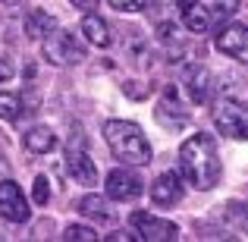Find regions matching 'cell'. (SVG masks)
Segmentation results:
<instances>
[{
  "mask_svg": "<svg viewBox=\"0 0 248 242\" xmlns=\"http://www.w3.org/2000/svg\"><path fill=\"white\" fill-rule=\"evenodd\" d=\"M44 60L54 63V66H73V63H82L85 60V48L79 41H76V35H69V32H47L44 35V48H41Z\"/></svg>",
  "mask_w": 248,
  "mask_h": 242,
  "instance_id": "3957f363",
  "label": "cell"
},
{
  "mask_svg": "<svg viewBox=\"0 0 248 242\" xmlns=\"http://www.w3.org/2000/svg\"><path fill=\"white\" fill-rule=\"evenodd\" d=\"M151 198H154V205H176V201L182 198V182H179V173H173V170H167V173H160L157 179H154V186H151Z\"/></svg>",
  "mask_w": 248,
  "mask_h": 242,
  "instance_id": "30bf717a",
  "label": "cell"
},
{
  "mask_svg": "<svg viewBox=\"0 0 248 242\" xmlns=\"http://www.w3.org/2000/svg\"><path fill=\"white\" fill-rule=\"evenodd\" d=\"M54 29H57V19L50 16V13H44V10H31L29 16H25V35L29 38H44Z\"/></svg>",
  "mask_w": 248,
  "mask_h": 242,
  "instance_id": "5bb4252c",
  "label": "cell"
},
{
  "mask_svg": "<svg viewBox=\"0 0 248 242\" xmlns=\"http://www.w3.org/2000/svg\"><path fill=\"white\" fill-rule=\"evenodd\" d=\"M22 142H25V148H29L31 154H47V151H54V148H57V135L50 132L47 126H35V129H29Z\"/></svg>",
  "mask_w": 248,
  "mask_h": 242,
  "instance_id": "4fadbf2b",
  "label": "cell"
},
{
  "mask_svg": "<svg viewBox=\"0 0 248 242\" xmlns=\"http://www.w3.org/2000/svg\"><path fill=\"white\" fill-rule=\"evenodd\" d=\"M63 239H73V242H85V239H97V233L91 226H66V236Z\"/></svg>",
  "mask_w": 248,
  "mask_h": 242,
  "instance_id": "ac0fdd59",
  "label": "cell"
},
{
  "mask_svg": "<svg viewBox=\"0 0 248 242\" xmlns=\"http://www.w3.org/2000/svg\"><path fill=\"white\" fill-rule=\"evenodd\" d=\"M129 224L139 230V239H148V242H167V239H176L179 236V226L170 224V220H160L154 214H145V211H135L129 217Z\"/></svg>",
  "mask_w": 248,
  "mask_h": 242,
  "instance_id": "8992f818",
  "label": "cell"
},
{
  "mask_svg": "<svg viewBox=\"0 0 248 242\" xmlns=\"http://www.w3.org/2000/svg\"><path fill=\"white\" fill-rule=\"evenodd\" d=\"M66 170H69V176H73L76 182H82V186H94L97 182V167H94V161L88 158L82 139H76V145L66 148Z\"/></svg>",
  "mask_w": 248,
  "mask_h": 242,
  "instance_id": "ba28073f",
  "label": "cell"
},
{
  "mask_svg": "<svg viewBox=\"0 0 248 242\" xmlns=\"http://www.w3.org/2000/svg\"><path fill=\"white\" fill-rule=\"evenodd\" d=\"M214 41H217L220 54H226V57H232V60H239V63L248 66V25H242V22L226 25V29L217 32Z\"/></svg>",
  "mask_w": 248,
  "mask_h": 242,
  "instance_id": "5b68a950",
  "label": "cell"
},
{
  "mask_svg": "<svg viewBox=\"0 0 248 242\" xmlns=\"http://www.w3.org/2000/svg\"><path fill=\"white\" fill-rule=\"evenodd\" d=\"M0 217L10 224H25L29 220V201L19 192V186L13 179L0 182Z\"/></svg>",
  "mask_w": 248,
  "mask_h": 242,
  "instance_id": "52a82bcc",
  "label": "cell"
},
{
  "mask_svg": "<svg viewBox=\"0 0 248 242\" xmlns=\"http://www.w3.org/2000/svg\"><path fill=\"white\" fill-rule=\"evenodd\" d=\"M179 167L186 173V179L195 189H214L220 179V154H217V142L207 132H195L192 139L182 142L179 148Z\"/></svg>",
  "mask_w": 248,
  "mask_h": 242,
  "instance_id": "6da1fadb",
  "label": "cell"
},
{
  "mask_svg": "<svg viewBox=\"0 0 248 242\" xmlns=\"http://www.w3.org/2000/svg\"><path fill=\"white\" fill-rule=\"evenodd\" d=\"M104 139H107L113 158H120L123 163L132 167H148L151 163V145H148L145 132L129 120H110L104 126Z\"/></svg>",
  "mask_w": 248,
  "mask_h": 242,
  "instance_id": "7a4b0ae2",
  "label": "cell"
},
{
  "mask_svg": "<svg viewBox=\"0 0 248 242\" xmlns=\"http://www.w3.org/2000/svg\"><path fill=\"white\" fill-rule=\"evenodd\" d=\"M110 6L113 10H126V13H135L145 6V0H110Z\"/></svg>",
  "mask_w": 248,
  "mask_h": 242,
  "instance_id": "ffe728a7",
  "label": "cell"
},
{
  "mask_svg": "<svg viewBox=\"0 0 248 242\" xmlns=\"http://www.w3.org/2000/svg\"><path fill=\"white\" fill-rule=\"evenodd\" d=\"M179 6H182V22H186L188 32L198 35V32H204L207 25H211V13H207L198 0H179Z\"/></svg>",
  "mask_w": 248,
  "mask_h": 242,
  "instance_id": "8fae6325",
  "label": "cell"
},
{
  "mask_svg": "<svg viewBox=\"0 0 248 242\" xmlns=\"http://www.w3.org/2000/svg\"><path fill=\"white\" fill-rule=\"evenodd\" d=\"M13 73H16V69H13V63H6L3 57H0V82H6V79H13Z\"/></svg>",
  "mask_w": 248,
  "mask_h": 242,
  "instance_id": "7402d4cb",
  "label": "cell"
},
{
  "mask_svg": "<svg viewBox=\"0 0 248 242\" xmlns=\"http://www.w3.org/2000/svg\"><path fill=\"white\" fill-rule=\"evenodd\" d=\"M141 189H145L141 179L126 167H116V170L107 173V195L116 198V201H135L141 195Z\"/></svg>",
  "mask_w": 248,
  "mask_h": 242,
  "instance_id": "9c48e42d",
  "label": "cell"
},
{
  "mask_svg": "<svg viewBox=\"0 0 248 242\" xmlns=\"http://www.w3.org/2000/svg\"><path fill=\"white\" fill-rule=\"evenodd\" d=\"M73 3H76V6H79V10H91V6H94V3H97V0H73Z\"/></svg>",
  "mask_w": 248,
  "mask_h": 242,
  "instance_id": "603a6c76",
  "label": "cell"
},
{
  "mask_svg": "<svg viewBox=\"0 0 248 242\" xmlns=\"http://www.w3.org/2000/svg\"><path fill=\"white\" fill-rule=\"evenodd\" d=\"M82 35L88 38V41L94 44V48H110V41H113V38H110L107 22H104L101 16H91V13L82 19Z\"/></svg>",
  "mask_w": 248,
  "mask_h": 242,
  "instance_id": "7c38bea8",
  "label": "cell"
},
{
  "mask_svg": "<svg viewBox=\"0 0 248 242\" xmlns=\"http://www.w3.org/2000/svg\"><path fill=\"white\" fill-rule=\"evenodd\" d=\"M47 201H50V186L44 176H38L35 179V205H47Z\"/></svg>",
  "mask_w": 248,
  "mask_h": 242,
  "instance_id": "d6986e66",
  "label": "cell"
},
{
  "mask_svg": "<svg viewBox=\"0 0 248 242\" xmlns=\"http://www.w3.org/2000/svg\"><path fill=\"white\" fill-rule=\"evenodd\" d=\"M207 91H211V76L204 69H195V76L188 79V95H192L195 104H204L207 101Z\"/></svg>",
  "mask_w": 248,
  "mask_h": 242,
  "instance_id": "2e32d148",
  "label": "cell"
},
{
  "mask_svg": "<svg viewBox=\"0 0 248 242\" xmlns=\"http://www.w3.org/2000/svg\"><path fill=\"white\" fill-rule=\"evenodd\" d=\"M79 211L85 214V217H91V220H110L107 201H104L101 195H85V198L79 201Z\"/></svg>",
  "mask_w": 248,
  "mask_h": 242,
  "instance_id": "9a60e30c",
  "label": "cell"
},
{
  "mask_svg": "<svg viewBox=\"0 0 248 242\" xmlns=\"http://www.w3.org/2000/svg\"><path fill=\"white\" fill-rule=\"evenodd\" d=\"M123 91H126L129 97H148V85L141 88V82H126V85H123Z\"/></svg>",
  "mask_w": 248,
  "mask_h": 242,
  "instance_id": "44dd1931",
  "label": "cell"
},
{
  "mask_svg": "<svg viewBox=\"0 0 248 242\" xmlns=\"http://www.w3.org/2000/svg\"><path fill=\"white\" fill-rule=\"evenodd\" d=\"M22 116V101H19V95H13V91H0V120L13 123Z\"/></svg>",
  "mask_w": 248,
  "mask_h": 242,
  "instance_id": "e0dca14e",
  "label": "cell"
},
{
  "mask_svg": "<svg viewBox=\"0 0 248 242\" xmlns=\"http://www.w3.org/2000/svg\"><path fill=\"white\" fill-rule=\"evenodd\" d=\"M214 123H217L220 135L226 139H236V142H245L248 139V107L239 101H220L214 107Z\"/></svg>",
  "mask_w": 248,
  "mask_h": 242,
  "instance_id": "277c9868",
  "label": "cell"
}]
</instances>
